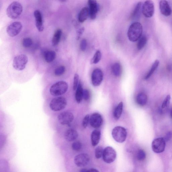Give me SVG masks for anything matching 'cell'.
I'll use <instances>...</instances> for the list:
<instances>
[{
    "instance_id": "ee69618b",
    "label": "cell",
    "mask_w": 172,
    "mask_h": 172,
    "mask_svg": "<svg viewBox=\"0 0 172 172\" xmlns=\"http://www.w3.org/2000/svg\"><path fill=\"white\" fill-rule=\"evenodd\" d=\"M59 1L62 2H65V1H66V0H59Z\"/></svg>"
},
{
    "instance_id": "7402d4cb",
    "label": "cell",
    "mask_w": 172,
    "mask_h": 172,
    "mask_svg": "<svg viewBox=\"0 0 172 172\" xmlns=\"http://www.w3.org/2000/svg\"><path fill=\"white\" fill-rule=\"evenodd\" d=\"M83 90L82 84L79 83L76 90L75 93V99L78 103H80L83 98Z\"/></svg>"
},
{
    "instance_id": "8fae6325",
    "label": "cell",
    "mask_w": 172,
    "mask_h": 172,
    "mask_svg": "<svg viewBox=\"0 0 172 172\" xmlns=\"http://www.w3.org/2000/svg\"><path fill=\"white\" fill-rule=\"evenodd\" d=\"M142 12L144 16L147 18L152 17L154 13V6L151 0H147L142 6Z\"/></svg>"
},
{
    "instance_id": "74e56055",
    "label": "cell",
    "mask_w": 172,
    "mask_h": 172,
    "mask_svg": "<svg viewBox=\"0 0 172 172\" xmlns=\"http://www.w3.org/2000/svg\"><path fill=\"white\" fill-rule=\"evenodd\" d=\"M90 116L89 115H86L84 118L82 122V126L84 128H86L90 122Z\"/></svg>"
},
{
    "instance_id": "b9f144b4",
    "label": "cell",
    "mask_w": 172,
    "mask_h": 172,
    "mask_svg": "<svg viewBox=\"0 0 172 172\" xmlns=\"http://www.w3.org/2000/svg\"><path fill=\"white\" fill-rule=\"evenodd\" d=\"M172 137V133L171 131L168 132L166 134L165 137L164 138V139L166 142H168L170 141Z\"/></svg>"
},
{
    "instance_id": "8992f818",
    "label": "cell",
    "mask_w": 172,
    "mask_h": 172,
    "mask_svg": "<svg viewBox=\"0 0 172 172\" xmlns=\"http://www.w3.org/2000/svg\"><path fill=\"white\" fill-rule=\"evenodd\" d=\"M28 61V58L26 55H19L14 58L13 66L17 71L23 70L26 67Z\"/></svg>"
},
{
    "instance_id": "d6986e66",
    "label": "cell",
    "mask_w": 172,
    "mask_h": 172,
    "mask_svg": "<svg viewBox=\"0 0 172 172\" xmlns=\"http://www.w3.org/2000/svg\"><path fill=\"white\" fill-rule=\"evenodd\" d=\"M101 135L100 131L97 129L94 130L91 133V144L94 147L97 146L99 142Z\"/></svg>"
},
{
    "instance_id": "4fadbf2b",
    "label": "cell",
    "mask_w": 172,
    "mask_h": 172,
    "mask_svg": "<svg viewBox=\"0 0 172 172\" xmlns=\"http://www.w3.org/2000/svg\"><path fill=\"white\" fill-rule=\"evenodd\" d=\"M103 74L100 69H95L91 75V82L94 86L100 85L103 79Z\"/></svg>"
},
{
    "instance_id": "8d00e7d4",
    "label": "cell",
    "mask_w": 172,
    "mask_h": 172,
    "mask_svg": "<svg viewBox=\"0 0 172 172\" xmlns=\"http://www.w3.org/2000/svg\"><path fill=\"white\" fill-rule=\"evenodd\" d=\"M79 76L77 74H75L74 76V84H73V89L76 90L79 84Z\"/></svg>"
},
{
    "instance_id": "f35d334b",
    "label": "cell",
    "mask_w": 172,
    "mask_h": 172,
    "mask_svg": "<svg viewBox=\"0 0 172 172\" xmlns=\"http://www.w3.org/2000/svg\"><path fill=\"white\" fill-rule=\"evenodd\" d=\"M87 46V42L86 40L84 39H83L80 44V49L82 52H85Z\"/></svg>"
},
{
    "instance_id": "277c9868",
    "label": "cell",
    "mask_w": 172,
    "mask_h": 172,
    "mask_svg": "<svg viewBox=\"0 0 172 172\" xmlns=\"http://www.w3.org/2000/svg\"><path fill=\"white\" fill-rule=\"evenodd\" d=\"M68 88V84L64 81L58 82L51 86L50 92L52 96L58 97L67 92Z\"/></svg>"
},
{
    "instance_id": "d4e9b609",
    "label": "cell",
    "mask_w": 172,
    "mask_h": 172,
    "mask_svg": "<svg viewBox=\"0 0 172 172\" xmlns=\"http://www.w3.org/2000/svg\"><path fill=\"white\" fill-rule=\"evenodd\" d=\"M123 102H121L115 108L113 112V116L115 119H118L121 116L123 110Z\"/></svg>"
},
{
    "instance_id": "1f68e13d",
    "label": "cell",
    "mask_w": 172,
    "mask_h": 172,
    "mask_svg": "<svg viewBox=\"0 0 172 172\" xmlns=\"http://www.w3.org/2000/svg\"><path fill=\"white\" fill-rule=\"evenodd\" d=\"M66 70L65 67L61 66L57 68L54 71V74L57 76H60L63 75Z\"/></svg>"
},
{
    "instance_id": "e575fe53",
    "label": "cell",
    "mask_w": 172,
    "mask_h": 172,
    "mask_svg": "<svg viewBox=\"0 0 172 172\" xmlns=\"http://www.w3.org/2000/svg\"><path fill=\"white\" fill-rule=\"evenodd\" d=\"M170 99L171 97L170 95H167L162 102V109L166 108L170 104Z\"/></svg>"
},
{
    "instance_id": "f546056e",
    "label": "cell",
    "mask_w": 172,
    "mask_h": 172,
    "mask_svg": "<svg viewBox=\"0 0 172 172\" xmlns=\"http://www.w3.org/2000/svg\"><path fill=\"white\" fill-rule=\"evenodd\" d=\"M147 42V38L146 36H143L138 40L137 43V48L138 50H141L145 46Z\"/></svg>"
},
{
    "instance_id": "6da1fadb",
    "label": "cell",
    "mask_w": 172,
    "mask_h": 172,
    "mask_svg": "<svg viewBox=\"0 0 172 172\" xmlns=\"http://www.w3.org/2000/svg\"><path fill=\"white\" fill-rule=\"evenodd\" d=\"M142 24L138 22H135L131 25L128 29V38L132 42H137L142 37Z\"/></svg>"
},
{
    "instance_id": "44dd1931",
    "label": "cell",
    "mask_w": 172,
    "mask_h": 172,
    "mask_svg": "<svg viewBox=\"0 0 172 172\" xmlns=\"http://www.w3.org/2000/svg\"><path fill=\"white\" fill-rule=\"evenodd\" d=\"M90 15L89 9L87 7H84L82 8L79 13L78 19L80 23H83L87 19L88 17Z\"/></svg>"
},
{
    "instance_id": "e0dca14e",
    "label": "cell",
    "mask_w": 172,
    "mask_h": 172,
    "mask_svg": "<svg viewBox=\"0 0 172 172\" xmlns=\"http://www.w3.org/2000/svg\"><path fill=\"white\" fill-rule=\"evenodd\" d=\"M36 22V26L38 30L40 32H42L44 30L43 18L42 14L39 10H35L34 13Z\"/></svg>"
},
{
    "instance_id": "52a82bcc",
    "label": "cell",
    "mask_w": 172,
    "mask_h": 172,
    "mask_svg": "<svg viewBox=\"0 0 172 172\" xmlns=\"http://www.w3.org/2000/svg\"><path fill=\"white\" fill-rule=\"evenodd\" d=\"M74 119V114L68 111L61 112L57 116L58 122L62 126L70 125Z\"/></svg>"
},
{
    "instance_id": "7c38bea8",
    "label": "cell",
    "mask_w": 172,
    "mask_h": 172,
    "mask_svg": "<svg viewBox=\"0 0 172 172\" xmlns=\"http://www.w3.org/2000/svg\"><path fill=\"white\" fill-rule=\"evenodd\" d=\"M90 157L86 153H81L76 155L74 158V163L76 165L79 167L86 166L89 163Z\"/></svg>"
},
{
    "instance_id": "83f0119b",
    "label": "cell",
    "mask_w": 172,
    "mask_h": 172,
    "mask_svg": "<svg viewBox=\"0 0 172 172\" xmlns=\"http://www.w3.org/2000/svg\"><path fill=\"white\" fill-rule=\"evenodd\" d=\"M159 64V62L158 60H156L153 64L150 70L149 71L147 75L145 76V79H148L154 74L156 69L158 68Z\"/></svg>"
},
{
    "instance_id": "4dcf8cb0",
    "label": "cell",
    "mask_w": 172,
    "mask_h": 172,
    "mask_svg": "<svg viewBox=\"0 0 172 172\" xmlns=\"http://www.w3.org/2000/svg\"><path fill=\"white\" fill-rule=\"evenodd\" d=\"M104 149L101 146H98L95 149V155L97 159L101 158L103 155Z\"/></svg>"
},
{
    "instance_id": "30bf717a",
    "label": "cell",
    "mask_w": 172,
    "mask_h": 172,
    "mask_svg": "<svg viewBox=\"0 0 172 172\" xmlns=\"http://www.w3.org/2000/svg\"><path fill=\"white\" fill-rule=\"evenodd\" d=\"M22 29V25L20 22H14L7 27L6 32L10 37H14L19 34Z\"/></svg>"
},
{
    "instance_id": "f1b7e54d",
    "label": "cell",
    "mask_w": 172,
    "mask_h": 172,
    "mask_svg": "<svg viewBox=\"0 0 172 172\" xmlns=\"http://www.w3.org/2000/svg\"><path fill=\"white\" fill-rule=\"evenodd\" d=\"M101 57L102 54L100 51L98 50L91 60V64H96L98 63L101 60Z\"/></svg>"
},
{
    "instance_id": "ffe728a7",
    "label": "cell",
    "mask_w": 172,
    "mask_h": 172,
    "mask_svg": "<svg viewBox=\"0 0 172 172\" xmlns=\"http://www.w3.org/2000/svg\"><path fill=\"white\" fill-rule=\"evenodd\" d=\"M142 11V3L139 2L135 6L133 12L131 14V18L132 20H135L138 19L140 17Z\"/></svg>"
},
{
    "instance_id": "ab89813d",
    "label": "cell",
    "mask_w": 172,
    "mask_h": 172,
    "mask_svg": "<svg viewBox=\"0 0 172 172\" xmlns=\"http://www.w3.org/2000/svg\"><path fill=\"white\" fill-rule=\"evenodd\" d=\"M90 98V93L88 90L86 89L83 90V98L86 101L89 100Z\"/></svg>"
},
{
    "instance_id": "d590c367",
    "label": "cell",
    "mask_w": 172,
    "mask_h": 172,
    "mask_svg": "<svg viewBox=\"0 0 172 172\" xmlns=\"http://www.w3.org/2000/svg\"><path fill=\"white\" fill-rule=\"evenodd\" d=\"M23 45L25 47H29L31 46L33 44L32 39L29 38L24 39L22 42Z\"/></svg>"
},
{
    "instance_id": "4316f807",
    "label": "cell",
    "mask_w": 172,
    "mask_h": 172,
    "mask_svg": "<svg viewBox=\"0 0 172 172\" xmlns=\"http://www.w3.org/2000/svg\"><path fill=\"white\" fill-rule=\"evenodd\" d=\"M113 74L116 77H119L122 74V67L119 63H116L113 64L112 67Z\"/></svg>"
},
{
    "instance_id": "cb8c5ba5",
    "label": "cell",
    "mask_w": 172,
    "mask_h": 172,
    "mask_svg": "<svg viewBox=\"0 0 172 172\" xmlns=\"http://www.w3.org/2000/svg\"><path fill=\"white\" fill-rule=\"evenodd\" d=\"M62 34L61 29H58L54 32L52 40V44L53 46L57 45L60 42Z\"/></svg>"
},
{
    "instance_id": "ba28073f",
    "label": "cell",
    "mask_w": 172,
    "mask_h": 172,
    "mask_svg": "<svg viewBox=\"0 0 172 172\" xmlns=\"http://www.w3.org/2000/svg\"><path fill=\"white\" fill-rule=\"evenodd\" d=\"M116 152L112 147L108 146L104 149L102 157L105 162L107 163H112L116 159Z\"/></svg>"
},
{
    "instance_id": "2e32d148",
    "label": "cell",
    "mask_w": 172,
    "mask_h": 172,
    "mask_svg": "<svg viewBox=\"0 0 172 172\" xmlns=\"http://www.w3.org/2000/svg\"><path fill=\"white\" fill-rule=\"evenodd\" d=\"M159 8L161 13L164 16H169L172 13L170 7L166 0H161L159 2Z\"/></svg>"
},
{
    "instance_id": "603a6c76",
    "label": "cell",
    "mask_w": 172,
    "mask_h": 172,
    "mask_svg": "<svg viewBox=\"0 0 172 172\" xmlns=\"http://www.w3.org/2000/svg\"><path fill=\"white\" fill-rule=\"evenodd\" d=\"M148 98L145 94L141 93L138 94L136 97L137 104L141 106H144L147 103Z\"/></svg>"
},
{
    "instance_id": "9a60e30c",
    "label": "cell",
    "mask_w": 172,
    "mask_h": 172,
    "mask_svg": "<svg viewBox=\"0 0 172 172\" xmlns=\"http://www.w3.org/2000/svg\"><path fill=\"white\" fill-rule=\"evenodd\" d=\"M89 6L90 16L91 19H96L98 10L99 6L96 0H88Z\"/></svg>"
},
{
    "instance_id": "ac0fdd59",
    "label": "cell",
    "mask_w": 172,
    "mask_h": 172,
    "mask_svg": "<svg viewBox=\"0 0 172 172\" xmlns=\"http://www.w3.org/2000/svg\"><path fill=\"white\" fill-rule=\"evenodd\" d=\"M78 137V132L73 129H69L66 130L64 134V138L65 140L69 142L74 141Z\"/></svg>"
},
{
    "instance_id": "7bdbcfd3",
    "label": "cell",
    "mask_w": 172,
    "mask_h": 172,
    "mask_svg": "<svg viewBox=\"0 0 172 172\" xmlns=\"http://www.w3.org/2000/svg\"><path fill=\"white\" fill-rule=\"evenodd\" d=\"M81 172H98V171L94 168H90V169H83L80 171Z\"/></svg>"
},
{
    "instance_id": "5b68a950",
    "label": "cell",
    "mask_w": 172,
    "mask_h": 172,
    "mask_svg": "<svg viewBox=\"0 0 172 172\" xmlns=\"http://www.w3.org/2000/svg\"><path fill=\"white\" fill-rule=\"evenodd\" d=\"M112 137L119 143H122L125 141L127 136V132L125 128L121 126H116L112 132Z\"/></svg>"
},
{
    "instance_id": "484cf974",
    "label": "cell",
    "mask_w": 172,
    "mask_h": 172,
    "mask_svg": "<svg viewBox=\"0 0 172 172\" xmlns=\"http://www.w3.org/2000/svg\"><path fill=\"white\" fill-rule=\"evenodd\" d=\"M44 56L47 63H50L53 62L55 58L56 53L54 51H47L45 52Z\"/></svg>"
},
{
    "instance_id": "f6af8a7d",
    "label": "cell",
    "mask_w": 172,
    "mask_h": 172,
    "mask_svg": "<svg viewBox=\"0 0 172 172\" xmlns=\"http://www.w3.org/2000/svg\"><path fill=\"white\" fill-rule=\"evenodd\" d=\"M170 115H171V118H172V110L171 111V113H170Z\"/></svg>"
},
{
    "instance_id": "836d02e7",
    "label": "cell",
    "mask_w": 172,
    "mask_h": 172,
    "mask_svg": "<svg viewBox=\"0 0 172 172\" xmlns=\"http://www.w3.org/2000/svg\"><path fill=\"white\" fill-rule=\"evenodd\" d=\"M137 159L140 161H143L146 159V154L143 150H139L137 153Z\"/></svg>"
},
{
    "instance_id": "d6a6232c",
    "label": "cell",
    "mask_w": 172,
    "mask_h": 172,
    "mask_svg": "<svg viewBox=\"0 0 172 172\" xmlns=\"http://www.w3.org/2000/svg\"><path fill=\"white\" fill-rule=\"evenodd\" d=\"M82 145L81 142L79 141H76L73 142L71 147L74 150L76 151H78L81 149Z\"/></svg>"
},
{
    "instance_id": "7a4b0ae2",
    "label": "cell",
    "mask_w": 172,
    "mask_h": 172,
    "mask_svg": "<svg viewBox=\"0 0 172 172\" xmlns=\"http://www.w3.org/2000/svg\"><path fill=\"white\" fill-rule=\"evenodd\" d=\"M67 105L66 99L63 97H58L53 98L50 101L49 106L51 111L58 112L63 111Z\"/></svg>"
},
{
    "instance_id": "60d3db41",
    "label": "cell",
    "mask_w": 172,
    "mask_h": 172,
    "mask_svg": "<svg viewBox=\"0 0 172 172\" xmlns=\"http://www.w3.org/2000/svg\"><path fill=\"white\" fill-rule=\"evenodd\" d=\"M84 31H85V28L84 27L80 28L78 31L77 36V40H79L80 38Z\"/></svg>"
},
{
    "instance_id": "3957f363",
    "label": "cell",
    "mask_w": 172,
    "mask_h": 172,
    "mask_svg": "<svg viewBox=\"0 0 172 172\" xmlns=\"http://www.w3.org/2000/svg\"><path fill=\"white\" fill-rule=\"evenodd\" d=\"M22 6L17 2H14L8 6L6 10L7 15L10 19H15L19 17L23 12Z\"/></svg>"
},
{
    "instance_id": "9c48e42d",
    "label": "cell",
    "mask_w": 172,
    "mask_h": 172,
    "mask_svg": "<svg viewBox=\"0 0 172 172\" xmlns=\"http://www.w3.org/2000/svg\"><path fill=\"white\" fill-rule=\"evenodd\" d=\"M166 147V142L163 138H157L153 141L152 144L153 151L156 153L164 151Z\"/></svg>"
},
{
    "instance_id": "5bb4252c",
    "label": "cell",
    "mask_w": 172,
    "mask_h": 172,
    "mask_svg": "<svg viewBox=\"0 0 172 172\" xmlns=\"http://www.w3.org/2000/svg\"><path fill=\"white\" fill-rule=\"evenodd\" d=\"M90 123L91 126L97 129L102 126L103 119L99 113H94L90 117Z\"/></svg>"
}]
</instances>
